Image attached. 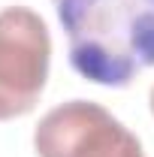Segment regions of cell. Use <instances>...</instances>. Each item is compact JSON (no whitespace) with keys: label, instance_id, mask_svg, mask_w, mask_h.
Returning a JSON list of instances; mask_svg holds the SVG:
<instances>
[{"label":"cell","instance_id":"6da1fadb","mask_svg":"<svg viewBox=\"0 0 154 157\" xmlns=\"http://www.w3.org/2000/svg\"><path fill=\"white\" fill-rule=\"evenodd\" d=\"M70 67L91 85L127 88L154 67V0H52Z\"/></svg>","mask_w":154,"mask_h":157},{"label":"cell","instance_id":"7a4b0ae2","mask_svg":"<svg viewBox=\"0 0 154 157\" xmlns=\"http://www.w3.org/2000/svg\"><path fill=\"white\" fill-rule=\"evenodd\" d=\"M52 33L30 6L0 12V121L30 115L48 82Z\"/></svg>","mask_w":154,"mask_h":157},{"label":"cell","instance_id":"3957f363","mask_svg":"<svg viewBox=\"0 0 154 157\" xmlns=\"http://www.w3.org/2000/svg\"><path fill=\"white\" fill-rule=\"evenodd\" d=\"M37 157H145L142 142L109 109L70 100L39 118L33 130Z\"/></svg>","mask_w":154,"mask_h":157},{"label":"cell","instance_id":"277c9868","mask_svg":"<svg viewBox=\"0 0 154 157\" xmlns=\"http://www.w3.org/2000/svg\"><path fill=\"white\" fill-rule=\"evenodd\" d=\"M148 106H151V115H154V85H151V94H148Z\"/></svg>","mask_w":154,"mask_h":157}]
</instances>
